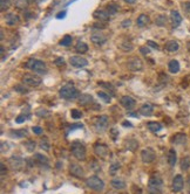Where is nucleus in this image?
Returning a JSON list of instances; mask_svg holds the SVG:
<instances>
[{
	"label": "nucleus",
	"instance_id": "7c9ffc66",
	"mask_svg": "<svg viewBox=\"0 0 190 194\" xmlns=\"http://www.w3.org/2000/svg\"><path fill=\"white\" fill-rule=\"evenodd\" d=\"M119 47L122 52H131L133 50V43L129 41H123L122 43H120Z\"/></svg>",
	"mask_w": 190,
	"mask_h": 194
},
{
	"label": "nucleus",
	"instance_id": "6e6d98bb",
	"mask_svg": "<svg viewBox=\"0 0 190 194\" xmlns=\"http://www.w3.org/2000/svg\"><path fill=\"white\" fill-rule=\"evenodd\" d=\"M107 26L105 25V23H95L94 25V28H99V29H103V28H106Z\"/></svg>",
	"mask_w": 190,
	"mask_h": 194
},
{
	"label": "nucleus",
	"instance_id": "bf43d9fd",
	"mask_svg": "<svg viewBox=\"0 0 190 194\" xmlns=\"http://www.w3.org/2000/svg\"><path fill=\"white\" fill-rule=\"evenodd\" d=\"M65 16H66V11H62V12H60L59 14L56 15V18H58V19H63Z\"/></svg>",
	"mask_w": 190,
	"mask_h": 194
},
{
	"label": "nucleus",
	"instance_id": "f3484780",
	"mask_svg": "<svg viewBox=\"0 0 190 194\" xmlns=\"http://www.w3.org/2000/svg\"><path fill=\"white\" fill-rule=\"evenodd\" d=\"M93 15H94L95 19H98L99 21H103V23L108 21L109 18H110V15L108 14V12H107V11H103V9H96Z\"/></svg>",
	"mask_w": 190,
	"mask_h": 194
},
{
	"label": "nucleus",
	"instance_id": "a878e982",
	"mask_svg": "<svg viewBox=\"0 0 190 194\" xmlns=\"http://www.w3.org/2000/svg\"><path fill=\"white\" fill-rule=\"evenodd\" d=\"M147 126L148 129L154 132V133H156V132H159L160 130H162V125H161L160 123H157V122H149L148 124H147Z\"/></svg>",
	"mask_w": 190,
	"mask_h": 194
},
{
	"label": "nucleus",
	"instance_id": "393cba45",
	"mask_svg": "<svg viewBox=\"0 0 190 194\" xmlns=\"http://www.w3.org/2000/svg\"><path fill=\"white\" fill-rule=\"evenodd\" d=\"M149 21H150V19L147 14H140L136 20V25L138 27H143L145 25H148Z\"/></svg>",
	"mask_w": 190,
	"mask_h": 194
},
{
	"label": "nucleus",
	"instance_id": "20e7f679",
	"mask_svg": "<svg viewBox=\"0 0 190 194\" xmlns=\"http://www.w3.org/2000/svg\"><path fill=\"white\" fill-rule=\"evenodd\" d=\"M162 178L159 174H154L149 179V194H161Z\"/></svg>",
	"mask_w": 190,
	"mask_h": 194
},
{
	"label": "nucleus",
	"instance_id": "473e14b6",
	"mask_svg": "<svg viewBox=\"0 0 190 194\" xmlns=\"http://www.w3.org/2000/svg\"><path fill=\"white\" fill-rule=\"evenodd\" d=\"M126 146H127V149L129 150V151H135L137 149V146H138V144L135 139H128L127 142H126Z\"/></svg>",
	"mask_w": 190,
	"mask_h": 194
},
{
	"label": "nucleus",
	"instance_id": "dca6fc26",
	"mask_svg": "<svg viewBox=\"0 0 190 194\" xmlns=\"http://www.w3.org/2000/svg\"><path fill=\"white\" fill-rule=\"evenodd\" d=\"M121 105L127 110H133L135 106V99L130 96H123L121 98Z\"/></svg>",
	"mask_w": 190,
	"mask_h": 194
},
{
	"label": "nucleus",
	"instance_id": "5fc2aeb1",
	"mask_svg": "<svg viewBox=\"0 0 190 194\" xmlns=\"http://www.w3.org/2000/svg\"><path fill=\"white\" fill-rule=\"evenodd\" d=\"M32 130H33V132H34L35 134H41V133H42V129H41L40 126H34L33 129H32Z\"/></svg>",
	"mask_w": 190,
	"mask_h": 194
},
{
	"label": "nucleus",
	"instance_id": "7ed1b4c3",
	"mask_svg": "<svg viewBox=\"0 0 190 194\" xmlns=\"http://www.w3.org/2000/svg\"><path fill=\"white\" fill-rule=\"evenodd\" d=\"M59 94H60V97L61 98H63V99H75L76 97H79L80 95V92H79V90L74 88L73 85H65V87H62L59 91Z\"/></svg>",
	"mask_w": 190,
	"mask_h": 194
},
{
	"label": "nucleus",
	"instance_id": "3c124183",
	"mask_svg": "<svg viewBox=\"0 0 190 194\" xmlns=\"http://www.w3.org/2000/svg\"><path fill=\"white\" fill-rule=\"evenodd\" d=\"M140 52L142 53L143 55H147V54L150 53V49L148 47H145V46H142V47H140Z\"/></svg>",
	"mask_w": 190,
	"mask_h": 194
},
{
	"label": "nucleus",
	"instance_id": "680f3d73",
	"mask_svg": "<svg viewBox=\"0 0 190 194\" xmlns=\"http://www.w3.org/2000/svg\"><path fill=\"white\" fill-rule=\"evenodd\" d=\"M123 125H124V126H128V127H131V126H133L130 122H123Z\"/></svg>",
	"mask_w": 190,
	"mask_h": 194
},
{
	"label": "nucleus",
	"instance_id": "f257e3e1",
	"mask_svg": "<svg viewBox=\"0 0 190 194\" xmlns=\"http://www.w3.org/2000/svg\"><path fill=\"white\" fill-rule=\"evenodd\" d=\"M70 151H72V154L80 161H84L86 159V147L82 143L80 142H74L72 143V146H70Z\"/></svg>",
	"mask_w": 190,
	"mask_h": 194
},
{
	"label": "nucleus",
	"instance_id": "9b49d317",
	"mask_svg": "<svg viewBox=\"0 0 190 194\" xmlns=\"http://www.w3.org/2000/svg\"><path fill=\"white\" fill-rule=\"evenodd\" d=\"M91 41L96 46H102L106 43L107 36L101 32H95L91 35Z\"/></svg>",
	"mask_w": 190,
	"mask_h": 194
},
{
	"label": "nucleus",
	"instance_id": "09e8293b",
	"mask_svg": "<svg viewBox=\"0 0 190 194\" xmlns=\"http://www.w3.org/2000/svg\"><path fill=\"white\" fill-rule=\"evenodd\" d=\"M54 63H55V66H58V67H63V66H65V60H63L62 57H58Z\"/></svg>",
	"mask_w": 190,
	"mask_h": 194
},
{
	"label": "nucleus",
	"instance_id": "864d4df0",
	"mask_svg": "<svg viewBox=\"0 0 190 194\" xmlns=\"http://www.w3.org/2000/svg\"><path fill=\"white\" fill-rule=\"evenodd\" d=\"M25 120H26V117H25L23 115H21V116H19V117H16L15 123H18V124H21V123H23V122H25Z\"/></svg>",
	"mask_w": 190,
	"mask_h": 194
},
{
	"label": "nucleus",
	"instance_id": "5701e85b",
	"mask_svg": "<svg viewBox=\"0 0 190 194\" xmlns=\"http://www.w3.org/2000/svg\"><path fill=\"white\" fill-rule=\"evenodd\" d=\"M166 49L170 53H175L180 49V45L175 40H170V41H168L167 45H166Z\"/></svg>",
	"mask_w": 190,
	"mask_h": 194
},
{
	"label": "nucleus",
	"instance_id": "423d86ee",
	"mask_svg": "<svg viewBox=\"0 0 190 194\" xmlns=\"http://www.w3.org/2000/svg\"><path fill=\"white\" fill-rule=\"evenodd\" d=\"M42 82V80L40 78V76L34 74H25L23 76V83L25 85H28V87H38Z\"/></svg>",
	"mask_w": 190,
	"mask_h": 194
},
{
	"label": "nucleus",
	"instance_id": "e433bc0d",
	"mask_svg": "<svg viewBox=\"0 0 190 194\" xmlns=\"http://www.w3.org/2000/svg\"><path fill=\"white\" fill-rule=\"evenodd\" d=\"M155 23L157 25V26H166V23H167V16L166 15H159L156 19H155Z\"/></svg>",
	"mask_w": 190,
	"mask_h": 194
},
{
	"label": "nucleus",
	"instance_id": "4468645a",
	"mask_svg": "<svg viewBox=\"0 0 190 194\" xmlns=\"http://www.w3.org/2000/svg\"><path fill=\"white\" fill-rule=\"evenodd\" d=\"M173 191L174 192H181L184 187V179L181 174L175 175V178L173 179Z\"/></svg>",
	"mask_w": 190,
	"mask_h": 194
},
{
	"label": "nucleus",
	"instance_id": "2f4dec72",
	"mask_svg": "<svg viewBox=\"0 0 190 194\" xmlns=\"http://www.w3.org/2000/svg\"><path fill=\"white\" fill-rule=\"evenodd\" d=\"M106 11L108 12V14L109 15H114V14L117 13V11H119V6H117L116 4H109V5L106 7Z\"/></svg>",
	"mask_w": 190,
	"mask_h": 194
},
{
	"label": "nucleus",
	"instance_id": "ea45409f",
	"mask_svg": "<svg viewBox=\"0 0 190 194\" xmlns=\"http://www.w3.org/2000/svg\"><path fill=\"white\" fill-rule=\"evenodd\" d=\"M119 168H120V163H119V161L113 163V164L110 165V167H109V174H110V175H114Z\"/></svg>",
	"mask_w": 190,
	"mask_h": 194
},
{
	"label": "nucleus",
	"instance_id": "a18cd8bd",
	"mask_svg": "<svg viewBox=\"0 0 190 194\" xmlns=\"http://www.w3.org/2000/svg\"><path fill=\"white\" fill-rule=\"evenodd\" d=\"M35 113H37V116H39V117H48V116L51 115V112L48 111V110H46V109H44V108L37 110Z\"/></svg>",
	"mask_w": 190,
	"mask_h": 194
},
{
	"label": "nucleus",
	"instance_id": "4d7b16f0",
	"mask_svg": "<svg viewBox=\"0 0 190 194\" xmlns=\"http://www.w3.org/2000/svg\"><path fill=\"white\" fill-rule=\"evenodd\" d=\"M0 167H1V175H5V173H7V167L5 166L4 163L0 164Z\"/></svg>",
	"mask_w": 190,
	"mask_h": 194
},
{
	"label": "nucleus",
	"instance_id": "13d9d810",
	"mask_svg": "<svg viewBox=\"0 0 190 194\" xmlns=\"http://www.w3.org/2000/svg\"><path fill=\"white\" fill-rule=\"evenodd\" d=\"M110 133H112V138L115 140V139H116V134L115 133H119V131H117L116 129H112V130H110Z\"/></svg>",
	"mask_w": 190,
	"mask_h": 194
},
{
	"label": "nucleus",
	"instance_id": "c03bdc74",
	"mask_svg": "<svg viewBox=\"0 0 190 194\" xmlns=\"http://www.w3.org/2000/svg\"><path fill=\"white\" fill-rule=\"evenodd\" d=\"M40 147L42 150H45V151H48V150H49L51 145H49V142H48L47 138H42V139H41V142H40Z\"/></svg>",
	"mask_w": 190,
	"mask_h": 194
},
{
	"label": "nucleus",
	"instance_id": "c85d7f7f",
	"mask_svg": "<svg viewBox=\"0 0 190 194\" xmlns=\"http://www.w3.org/2000/svg\"><path fill=\"white\" fill-rule=\"evenodd\" d=\"M110 184H112V186L114 187L115 189H123L126 187V182L122 179H113Z\"/></svg>",
	"mask_w": 190,
	"mask_h": 194
},
{
	"label": "nucleus",
	"instance_id": "c756f323",
	"mask_svg": "<svg viewBox=\"0 0 190 194\" xmlns=\"http://www.w3.org/2000/svg\"><path fill=\"white\" fill-rule=\"evenodd\" d=\"M75 50L77 53L84 54V53H87V50H88V46L86 45L84 42H82V41H79L75 46Z\"/></svg>",
	"mask_w": 190,
	"mask_h": 194
},
{
	"label": "nucleus",
	"instance_id": "052dcab7",
	"mask_svg": "<svg viewBox=\"0 0 190 194\" xmlns=\"http://www.w3.org/2000/svg\"><path fill=\"white\" fill-rule=\"evenodd\" d=\"M130 23H131V21H130L129 19H128V20H124V21H123V23H122V27H124V28H126V27H129Z\"/></svg>",
	"mask_w": 190,
	"mask_h": 194
},
{
	"label": "nucleus",
	"instance_id": "9d476101",
	"mask_svg": "<svg viewBox=\"0 0 190 194\" xmlns=\"http://www.w3.org/2000/svg\"><path fill=\"white\" fill-rule=\"evenodd\" d=\"M141 159L145 164H150L155 160V152L152 149H145L141 152Z\"/></svg>",
	"mask_w": 190,
	"mask_h": 194
},
{
	"label": "nucleus",
	"instance_id": "aec40b11",
	"mask_svg": "<svg viewBox=\"0 0 190 194\" xmlns=\"http://www.w3.org/2000/svg\"><path fill=\"white\" fill-rule=\"evenodd\" d=\"M170 19H171V23H173V25H174L175 27L180 26L181 23H182V16H181V14H180L177 11H171Z\"/></svg>",
	"mask_w": 190,
	"mask_h": 194
},
{
	"label": "nucleus",
	"instance_id": "e2e57ef3",
	"mask_svg": "<svg viewBox=\"0 0 190 194\" xmlns=\"http://www.w3.org/2000/svg\"><path fill=\"white\" fill-rule=\"evenodd\" d=\"M124 2H127V4H134L136 0H123Z\"/></svg>",
	"mask_w": 190,
	"mask_h": 194
},
{
	"label": "nucleus",
	"instance_id": "a211bd4d",
	"mask_svg": "<svg viewBox=\"0 0 190 194\" xmlns=\"http://www.w3.org/2000/svg\"><path fill=\"white\" fill-rule=\"evenodd\" d=\"M5 21L8 26H15L20 23V18L14 13H7L5 15Z\"/></svg>",
	"mask_w": 190,
	"mask_h": 194
},
{
	"label": "nucleus",
	"instance_id": "4c0bfd02",
	"mask_svg": "<svg viewBox=\"0 0 190 194\" xmlns=\"http://www.w3.org/2000/svg\"><path fill=\"white\" fill-rule=\"evenodd\" d=\"M34 159L38 160V163H40V164H48V159L44 154H41V153H35L34 154Z\"/></svg>",
	"mask_w": 190,
	"mask_h": 194
},
{
	"label": "nucleus",
	"instance_id": "ddd939ff",
	"mask_svg": "<svg viewBox=\"0 0 190 194\" xmlns=\"http://www.w3.org/2000/svg\"><path fill=\"white\" fill-rule=\"evenodd\" d=\"M128 69L131 71H141L143 69V63L138 57H134L128 62Z\"/></svg>",
	"mask_w": 190,
	"mask_h": 194
},
{
	"label": "nucleus",
	"instance_id": "8fccbe9b",
	"mask_svg": "<svg viewBox=\"0 0 190 194\" xmlns=\"http://www.w3.org/2000/svg\"><path fill=\"white\" fill-rule=\"evenodd\" d=\"M183 9H184V12L185 13H188V14H190V1H188V2H184L182 5Z\"/></svg>",
	"mask_w": 190,
	"mask_h": 194
},
{
	"label": "nucleus",
	"instance_id": "cd10ccee",
	"mask_svg": "<svg viewBox=\"0 0 190 194\" xmlns=\"http://www.w3.org/2000/svg\"><path fill=\"white\" fill-rule=\"evenodd\" d=\"M99 85L101 88L106 89L107 91H109V92H110V96H114L115 95V89H114V87H113V84H110V83H108V82H99Z\"/></svg>",
	"mask_w": 190,
	"mask_h": 194
},
{
	"label": "nucleus",
	"instance_id": "f03ea898",
	"mask_svg": "<svg viewBox=\"0 0 190 194\" xmlns=\"http://www.w3.org/2000/svg\"><path fill=\"white\" fill-rule=\"evenodd\" d=\"M26 68H28L32 71L38 73V74H45V73H47V67H46L45 62H42V61L40 60H35V59L28 60V62L26 63Z\"/></svg>",
	"mask_w": 190,
	"mask_h": 194
},
{
	"label": "nucleus",
	"instance_id": "6ab92c4d",
	"mask_svg": "<svg viewBox=\"0 0 190 194\" xmlns=\"http://www.w3.org/2000/svg\"><path fill=\"white\" fill-rule=\"evenodd\" d=\"M171 142L176 145H184L187 143V136H185V133H176L171 138Z\"/></svg>",
	"mask_w": 190,
	"mask_h": 194
},
{
	"label": "nucleus",
	"instance_id": "79ce46f5",
	"mask_svg": "<svg viewBox=\"0 0 190 194\" xmlns=\"http://www.w3.org/2000/svg\"><path fill=\"white\" fill-rule=\"evenodd\" d=\"M11 6V0H1V4H0V9L1 12H5L7 11Z\"/></svg>",
	"mask_w": 190,
	"mask_h": 194
},
{
	"label": "nucleus",
	"instance_id": "a19ab883",
	"mask_svg": "<svg viewBox=\"0 0 190 194\" xmlns=\"http://www.w3.org/2000/svg\"><path fill=\"white\" fill-rule=\"evenodd\" d=\"M70 43H72V36L70 35H65L60 41V45L65 46V47H68Z\"/></svg>",
	"mask_w": 190,
	"mask_h": 194
},
{
	"label": "nucleus",
	"instance_id": "58836bf2",
	"mask_svg": "<svg viewBox=\"0 0 190 194\" xmlns=\"http://www.w3.org/2000/svg\"><path fill=\"white\" fill-rule=\"evenodd\" d=\"M98 96H99L105 103H109V102H110V95H108L105 91H98Z\"/></svg>",
	"mask_w": 190,
	"mask_h": 194
},
{
	"label": "nucleus",
	"instance_id": "0eeeda50",
	"mask_svg": "<svg viewBox=\"0 0 190 194\" xmlns=\"http://www.w3.org/2000/svg\"><path fill=\"white\" fill-rule=\"evenodd\" d=\"M8 164L11 166V168L13 171H20L23 167L25 164V160L19 156H12V157L8 159Z\"/></svg>",
	"mask_w": 190,
	"mask_h": 194
},
{
	"label": "nucleus",
	"instance_id": "49530a36",
	"mask_svg": "<svg viewBox=\"0 0 190 194\" xmlns=\"http://www.w3.org/2000/svg\"><path fill=\"white\" fill-rule=\"evenodd\" d=\"M70 116H72L74 120H79V118L82 117V112L80 111V110H77V109H73V110L70 111Z\"/></svg>",
	"mask_w": 190,
	"mask_h": 194
},
{
	"label": "nucleus",
	"instance_id": "bb28decb",
	"mask_svg": "<svg viewBox=\"0 0 190 194\" xmlns=\"http://www.w3.org/2000/svg\"><path fill=\"white\" fill-rule=\"evenodd\" d=\"M180 166H181V170H182V171H188L190 168V158L188 157V156L183 157L182 159H181Z\"/></svg>",
	"mask_w": 190,
	"mask_h": 194
},
{
	"label": "nucleus",
	"instance_id": "f8f14e48",
	"mask_svg": "<svg viewBox=\"0 0 190 194\" xmlns=\"http://www.w3.org/2000/svg\"><path fill=\"white\" fill-rule=\"evenodd\" d=\"M69 63L75 68H84L88 64V62H87L86 59L81 57V56H77V55H75V56H70Z\"/></svg>",
	"mask_w": 190,
	"mask_h": 194
},
{
	"label": "nucleus",
	"instance_id": "37998d69",
	"mask_svg": "<svg viewBox=\"0 0 190 194\" xmlns=\"http://www.w3.org/2000/svg\"><path fill=\"white\" fill-rule=\"evenodd\" d=\"M35 144H37V143L33 142V140H28V142L25 143L23 145H25V147L27 149V151H30V152H33V151H34V149H35V146H37Z\"/></svg>",
	"mask_w": 190,
	"mask_h": 194
},
{
	"label": "nucleus",
	"instance_id": "de8ad7c7",
	"mask_svg": "<svg viewBox=\"0 0 190 194\" xmlns=\"http://www.w3.org/2000/svg\"><path fill=\"white\" fill-rule=\"evenodd\" d=\"M14 90H15V91H18V92H21V94H26V92H28V90L26 89L23 85H20V84L15 85Z\"/></svg>",
	"mask_w": 190,
	"mask_h": 194
},
{
	"label": "nucleus",
	"instance_id": "39448f33",
	"mask_svg": "<svg viewBox=\"0 0 190 194\" xmlns=\"http://www.w3.org/2000/svg\"><path fill=\"white\" fill-rule=\"evenodd\" d=\"M86 184H87V186L89 187V188L96 191V192H101L105 188V182L102 181V179H100L98 175L89 177L88 179L86 180Z\"/></svg>",
	"mask_w": 190,
	"mask_h": 194
},
{
	"label": "nucleus",
	"instance_id": "72a5a7b5",
	"mask_svg": "<svg viewBox=\"0 0 190 194\" xmlns=\"http://www.w3.org/2000/svg\"><path fill=\"white\" fill-rule=\"evenodd\" d=\"M79 102H80L81 105H88L93 102V98H91V95H82V96L80 97V101H79Z\"/></svg>",
	"mask_w": 190,
	"mask_h": 194
},
{
	"label": "nucleus",
	"instance_id": "603ef678",
	"mask_svg": "<svg viewBox=\"0 0 190 194\" xmlns=\"http://www.w3.org/2000/svg\"><path fill=\"white\" fill-rule=\"evenodd\" d=\"M147 43H148V46H149V47H152V48H154V49H159V48H160V47H159V45H157V43H155V42H154V41H152V40H149Z\"/></svg>",
	"mask_w": 190,
	"mask_h": 194
},
{
	"label": "nucleus",
	"instance_id": "6e6552de",
	"mask_svg": "<svg viewBox=\"0 0 190 194\" xmlns=\"http://www.w3.org/2000/svg\"><path fill=\"white\" fill-rule=\"evenodd\" d=\"M94 126L96 129V131H99V132L105 131L107 129V126H108V117H107L106 115H102V116L96 117L95 120H94Z\"/></svg>",
	"mask_w": 190,
	"mask_h": 194
},
{
	"label": "nucleus",
	"instance_id": "4be33fe9",
	"mask_svg": "<svg viewBox=\"0 0 190 194\" xmlns=\"http://www.w3.org/2000/svg\"><path fill=\"white\" fill-rule=\"evenodd\" d=\"M152 111H154V106L152 104H149V103H145V104H143L140 108V113L142 116H150Z\"/></svg>",
	"mask_w": 190,
	"mask_h": 194
},
{
	"label": "nucleus",
	"instance_id": "1a4fd4ad",
	"mask_svg": "<svg viewBox=\"0 0 190 194\" xmlns=\"http://www.w3.org/2000/svg\"><path fill=\"white\" fill-rule=\"evenodd\" d=\"M94 152L95 154L100 158H106L109 154V149L106 144H101V143H96L94 145Z\"/></svg>",
	"mask_w": 190,
	"mask_h": 194
},
{
	"label": "nucleus",
	"instance_id": "c9c22d12",
	"mask_svg": "<svg viewBox=\"0 0 190 194\" xmlns=\"http://www.w3.org/2000/svg\"><path fill=\"white\" fill-rule=\"evenodd\" d=\"M30 5V0H16L15 1V7L19 9H25Z\"/></svg>",
	"mask_w": 190,
	"mask_h": 194
},
{
	"label": "nucleus",
	"instance_id": "b1692460",
	"mask_svg": "<svg viewBox=\"0 0 190 194\" xmlns=\"http://www.w3.org/2000/svg\"><path fill=\"white\" fill-rule=\"evenodd\" d=\"M168 69L171 74H176L180 71V63L177 60H171L168 63Z\"/></svg>",
	"mask_w": 190,
	"mask_h": 194
},
{
	"label": "nucleus",
	"instance_id": "2eb2a0df",
	"mask_svg": "<svg viewBox=\"0 0 190 194\" xmlns=\"http://www.w3.org/2000/svg\"><path fill=\"white\" fill-rule=\"evenodd\" d=\"M69 173L73 177H75V178H82L84 174V168L77 164H70V166H69Z\"/></svg>",
	"mask_w": 190,
	"mask_h": 194
},
{
	"label": "nucleus",
	"instance_id": "f704fd0d",
	"mask_svg": "<svg viewBox=\"0 0 190 194\" xmlns=\"http://www.w3.org/2000/svg\"><path fill=\"white\" fill-rule=\"evenodd\" d=\"M11 136L12 137H15V138H21V137H25L26 134H27V131L26 130H23V129H21V130H12L11 131Z\"/></svg>",
	"mask_w": 190,
	"mask_h": 194
},
{
	"label": "nucleus",
	"instance_id": "412c9836",
	"mask_svg": "<svg viewBox=\"0 0 190 194\" xmlns=\"http://www.w3.org/2000/svg\"><path fill=\"white\" fill-rule=\"evenodd\" d=\"M167 160L169 165L173 167L176 165V161H177V154H176V151L174 149H170L169 152H168V156H167Z\"/></svg>",
	"mask_w": 190,
	"mask_h": 194
}]
</instances>
